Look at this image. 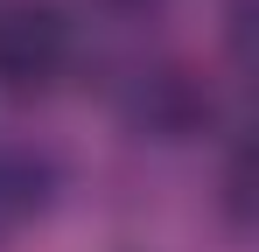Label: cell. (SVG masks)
I'll list each match as a JSON object with an SVG mask.
<instances>
[{
    "mask_svg": "<svg viewBox=\"0 0 259 252\" xmlns=\"http://www.w3.org/2000/svg\"><path fill=\"white\" fill-rule=\"evenodd\" d=\"M210 84L196 77L189 63H147L119 84V119L140 140H196L210 126Z\"/></svg>",
    "mask_w": 259,
    "mask_h": 252,
    "instance_id": "2",
    "label": "cell"
},
{
    "mask_svg": "<svg viewBox=\"0 0 259 252\" xmlns=\"http://www.w3.org/2000/svg\"><path fill=\"white\" fill-rule=\"evenodd\" d=\"M70 70V21L49 0H0V91L35 98Z\"/></svg>",
    "mask_w": 259,
    "mask_h": 252,
    "instance_id": "1",
    "label": "cell"
},
{
    "mask_svg": "<svg viewBox=\"0 0 259 252\" xmlns=\"http://www.w3.org/2000/svg\"><path fill=\"white\" fill-rule=\"evenodd\" d=\"M98 7H105V14H119V21H147L161 0H98Z\"/></svg>",
    "mask_w": 259,
    "mask_h": 252,
    "instance_id": "4",
    "label": "cell"
},
{
    "mask_svg": "<svg viewBox=\"0 0 259 252\" xmlns=\"http://www.w3.org/2000/svg\"><path fill=\"white\" fill-rule=\"evenodd\" d=\"M56 154L21 140V133H0V231H21L56 203Z\"/></svg>",
    "mask_w": 259,
    "mask_h": 252,
    "instance_id": "3",
    "label": "cell"
}]
</instances>
